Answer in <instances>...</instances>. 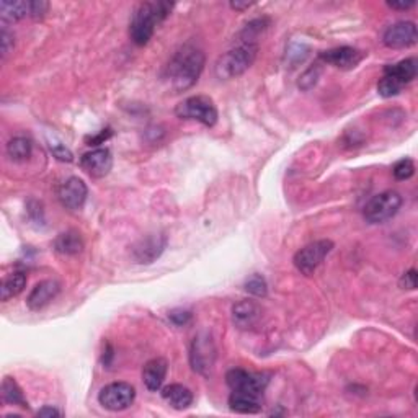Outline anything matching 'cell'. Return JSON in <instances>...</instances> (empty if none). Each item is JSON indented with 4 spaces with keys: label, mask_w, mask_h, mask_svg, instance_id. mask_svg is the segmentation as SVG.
Instances as JSON below:
<instances>
[{
    "label": "cell",
    "mask_w": 418,
    "mask_h": 418,
    "mask_svg": "<svg viewBox=\"0 0 418 418\" xmlns=\"http://www.w3.org/2000/svg\"><path fill=\"white\" fill-rule=\"evenodd\" d=\"M321 74H322V66L319 63L314 64L312 67H309V69L304 72L301 77H299V82H297L299 89L311 90L312 87L317 84V80H319V77H321Z\"/></svg>",
    "instance_id": "cell-28"
},
{
    "label": "cell",
    "mask_w": 418,
    "mask_h": 418,
    "mask_svg": "<svg viewBox=\"0 0 418 418\" xmlns=\"http://www.w3.org/2000/svg\"><path fill=\"white\" fill-rule=\"evenodd\" d=\"M417 280H418L417 270H415V268H412V270H409L407 273H404V275H402V278H400V288H402V290H409V291L415 290V288H417Z\"/></svg>",
    "instance_id": "cell-33"
},
{
    "label": "cell",
    "mask_w": 418,
    "mask_h": 418,
    "mask_svg": "<svg viewBox=\"0 0 418 418\" xmlns=\"http://www.w3.org/2000/svg\"><path fill=\"white\" fill-rule=\"evenodd\" d=\"M175 115L180 120H193L201 125L213 128L218 123V108L209 97L196 95L180 102L175 108Z\"/></svg>",
    "instance_id": "cell-4"
},
{
    "label": "cell",
    "mask_w": 418,
    "mask_h": 418,
    "mask_svg": "<svg viewBox=\"0 0 418 418\" xmlns=\"http://www.w3.org/2000/svg\"><path fill=\"white\" fill-rule=\"evenodd\" d=\"M32 151H33L32 141H30V139H27V137H23V136L12 137L7 144L8 157L15 162L27 161V159L32 156Z\"/></svg>",
    "instance_id": "cell-24"
},
{
    "label": "cell",
    "mask_w": 418,
    "mask_h": 418,
    "mask_svg": "<svg viewBox=\"0 0 418 418\" xmlns=\"http://www.w3.org/2000/svg\"><path fill=\"white\" fill-rule=\"evenodd\" d=\"M260 316V307L254 301H240L232 307V321L239 328H252Z\"/></svg>",
    "instance_id": "cell-17"
},
{
    "label": "cell",
    "mask_w": 418,
    "mask_h": 418,
    "mask_svg": "<svg viewBox=\"0 0 418 418\" xmlns=\"http://www.w3.org/2000/svg\"><path fill=\"white\" fill-rule=\"evenodd\" d=\"M38 415L39 417H63V412L56 409V407H51V405H46L43 409L38 410Z\"/></svg>",
    "instance_id": "cell-35"
},
{
    "label": "cell",
    "mask_w": 418,
    "mask_h": 418,
    "mask_svg": "<svg viewBox=\"0 0 418 418\" xmlns=\"http://www.w3.org/2000/svg\"><path fill=\"white\" fill-rule=\"evenodd\" d=\"M162 397L175 410H187L193 404V392L182 384H170L164 387Z\"/></svg>",
    "instance_id": "cell-18"
},
{
    "label": "cell",
    "mask_w": 418,
    "mask_h": 418,
    "mask_svg": "<svg viewBox=\"0 0 418 418\" xmlns=\"http://www.w3.org/2000/svg\"><path fill=\"white\" fill-rule=\"evenodd\" d=\"M168 319L175 325H187L192 321V312L185 311V309H173V311L168 312Z\"/></svg>",
    "instance_id": "cell-32"
},
{
    "label": "cell",
    "mask_w": 418,
    "mask_h": 418,
    "mask_svg": "<svg viewBox=\"0 0 418 418\" xmlns=\"http://www.w3.org/2000/svg\"><path fill=\"white\" fill-rule=\"evenodd\" d=\"M268 376L262 373H249V371L234 368L226 374V383L230 387V391L247 392L262 397L263 391L268 384Z\"/></svg>",
    "instance_id": "cell-8"
},
{
    "label": "cell",
    "mask_w": 418,
    "mask_h": 418,
    "mask_svg": "<svg viewBox=\"0 0 418 418\" xmlns=\"http://www.w3.org/2000/svg\"><path fill=\"white\" fill-rule=\"evenodd\" d=\"M49 4L44 0H30V17L32 18H43L46 12H48Z\"/></svg>",
    "instance_id": "cell-31"
},
{
    "label": "cell",
    "mask_w": 418,
    "mask_h": 418,
    "mask_svg": "<svg viewBox=\"0 0 418 418\" xmlns=\"http://www.w3.org/2000/svg\"><path fill=\"white\" fill-rule=\"evenodd\" d=\"M61 291V285L54 280H44L36 285L32 293L28 294L27 304L32 311H41L44 309L48 304L53 301V299L58 296Z\"/></svg>",
    "instance_id": "cell-15"
},
{
    "label": "cell",
    "mask_w": 418,
    "mask_h": 418,
    "mask_svg": "<svg viewBox=\"0 0 418 418\" xmlns=\"http://www.w3.org/2000/svg\"><path fill=\"white\" fill-rule=\"evenodd\" d=\"M402 203L404 199L397 192H383L376 195L364 206V219L369 224H383L399 213Z\"/></svg>",
    "instance_id": "cell-5"
},
{
    "label": "cell",
    "mask_w": 418,
    "mask_h": 418,
    "mask_svg": "<svg viewBox=\"0 0 418 418\" xmlns=\"http://www.w3.org/2000/svg\"><path fill=\"white\" fill-rule=\"evenodd\" d=\"M0 17L4 22H18L30 17V2L22 0H2L0 2Z\"/></svg>",
    "instance_id": "cell-21"
},
{
    "label": "cell",
    "mask_w": 418,
    "mask_h": 418,
    "mask_svg": "<svg viewBox=\"0 0 418 418\" xmlns=\"http://www.w3.org/2000/svg\"><path fill=\"white\" fill-rule=\"evenodd\" d=\"M87 196H89V188H87L84 180H80L79 177L67 178L58 190V198L61 204L70 211L82 209V206L87 201Z\"/></svg>",
    "instance_id": "cell-11"
},
{
    "label": "cell",
    "mask_w": 418,
    "mask_h": 418,
    "mask_svg": "<svg viewBox=\"0 0 418 418\" xmlns=\"http://www.w3.org/2000/svg\"><path fill=\"white\" fill-rule=\"evenodd\" d=\"M165 245H167V237L162 234H151L144 237V239H141L134 245V260H136V263H146V265L147 263H152L162 255Z\"/></svg>",
    "instance_id": "cell-14"
},
{
    "label": "cell",
    "mask_w": 418,
    "mask_h": 418,
    "mask_svg": "<svg viewBox=\"0 0 418 418\" xmlns=\"http://www.w3.org/2000/svg\"><path fill=\"white\" fill-rule=\"evenodd\" d=\"M15 46V38L13 33H10L7 28H2V33H0V51H2V59H7V56L13 51Z\"/></svg>",
    "instance_id": "cell-30"
},
{
    "label": "cell",
    "mask_w": 418,
    "mask_h": 418,
    "mask_svg": "<svg viewBox=\"0 0 418 418\" xmlns=\"http://www.w3.org/2000/svg\"><path fill=\"white\" fill-rule=\"evenodd\" d=\"M216 348L209 335L201 333L195 337L190 350V363H192L196 373L208 376L214 368Z\"/></svg>",
    "instance_id": "cell-9"
},
{
    "label": "cell",
    "mask_w": 418,
    "mask_h": 418,
    "mask_svg": "<svg viewBox=\"0 0 418 418\" xmlns=\"http://www.w3.org/2000/svg\"><path fill=\"white\" fill-rule=\"evenodd\" d=\"M2 397H4V402H7L10 405H18V407H23V409H28V402L25 399L23 391L20 389L17 381L12 378L4 379Z\"/></svg>",
    "instance_id": "cell-25"
},
{
    "label": "cell",
    "mask_w": 418,
    "mask_h": 418,
    "mask_svg": "<svg viewBox=\"0 0 418 418\" xmlns=\"http://www.w3.org/2000/svg\"><path fill=\"white\" fill-rule=\"evenodd\" d=\"M82 249H84V240L75 230L63 232L54 240V250L61 255H77L80 254Z\"/></svg>",
    "instance_id": "cell-20"
},
{
    "label": "cell",
    "mask_w": 418,
    "mask_h": 418,
    "mask_svg": "<svg viewBox=\"0 0 418 418\" xmlns=\"http://www.w3.org/2000/svg\"><path fill=\"white\" fill-rule=\"evenodd\" d=\"M244 286H245V291L250 293L252 296H255V297H265L268 293L266 280L262 275H258V273L252 275L249 280L245 281Z\"/></svg>",
    "instance_id": "cell-27"
},
{
    "label": "cell",
    "mask_w": 418,
    "mask_h": 418,
    "mask_svg": "<svg viewBox=\"0 0 418 418\" xmlns=\"http://www.w3.org/2000/svg\"><path fill=\"white\" fill-rule=\"evenodd\" d=\"M392 173H394L395 180L404 182V180H409L412 175L415 173V164L414 161H410V159H402V161H399L394 165Z\"/></svg>",
    "instance_id": "cell-29"
},
{
    "label": "cell",
    "mask_w": 418,
    "mask_h": 418,
    "mask_svg": "<svg viewBox=\"0 0 418 418\" xmlns=\"http://www.w3.org/2000/svg\"><path fill=\"white\" fill-rule=\"evenodd\" d=\"M386 72H389V74L394 75L395 79H399L404 85L410 84V82L417 77V72H418L417 59L410 58V59L400 61V63H397L394 66L386 67Z\"/></svg>",
    "instance_id": "cell-22"
},
{
    "label": "cell",
    "mask_w": 418,
    "mask_h": 418,
    "mask_svg": "<svg viewBox=\"0 0 418 418\" xmlns=\"http://www.w3.org/2000/svg\"><path fill=\"white\" fill-rule=\"evenodd\" d=\"M229 409L235 414H258L262 410V400L258 395L247 394V392L232 391L229 397Z\"/></svg>",
    "instance_id": "cell-19"
},
{
    "label": "cell",
    "mask_w": 418,
    "mask_h": 418,
    "mask_svg": "<svg viewBox=\"0 0 418 418\" xmlns=\"http://www.w3.org/2000/svg\"><path fill=\"white\" fill-rule=\"evenodd\" d=\"M25 286H27V276H25L23 273L17 271L8 275L2 281V288H0V291H2V301L7 302L12 297L18 296V294L25 290Z\"/></svg>",
    "instance_id": "cell-23"
},
{
    "label": "cell",
    "mask_w": 418,
    "mask_h": 418,
    "mask_svg": "<svg viewBox=\"0 0 418 418\" xmlns=\"http://www.w3.org/2000/svg\"><path fill=\"white\" fill-rule=\"evenodd\" d=\"M332 249L333 242L328 239L312 242V244L302 247L301 250L296 252V255L293 258L294 266H296L297 271L302 273L304 276H311L316 273L317 268L322 265V262L327 258Z\"/></svg>",
    "instance_id": "cell-6"
},
{
    "label": "cell",
    "mask_w": 418,
    "mask_h": 418,
    "mask_svg": "<svg viewBox=\"0 0 418 418\" xmlns=\"http://www.w3.org/2000/svg\"><path fill=\"white\" fill-rule=\"evenodd\" d=\"M167 361L164 358H154L144 364L142 381L151 392H157L162 389V384L167 376Z\"/></svg>",
    "instance_id": "cell-16"
},
{
    "label": "cell",
    "mask_w": 418,
    "mask_h": 418,
    "mask_svg": "<svg viewBox=\"0 0 418 418\" xmlns=\"http://www.w3.org/2000/svg\"><path fill=\"white\" fill-rule=\"evenodd\" d=\"M206 58L203 49L195 44H185L175 53L162 70V80L175 94L185 92L198 82L204 69Z\"/></svg>",
    "instance_id": "cell-1"
},
{
    "label": "cell",
    "mask_w": 418,
    "mask_h": 418,
    "mask_svg": "<svg viewBox=\"0 0 418 418\" xmlns=\"http://www.w3.org/2000/svg\"><path fill=\"white\" fill-rule=\"evenodd\" d=\"M80 167L85 170L90 177L103 178L110 173L113 167V156L108 149H94V151L87 152L80 159Z\"/></svg>",
    "instance_id": "cell-12"
},
{
    "label": "cell",
    "mask_w": 418,
    "mask_h": 418,
    "mask_svg": "<svg viewBox=\"0 0 418 418\" xmlns=\"http://www.w3.org/2000/svg\"><path fill=\"white\" fill-rule=\"evenodd\" d=\"M173 4L159 0V2H142L134 10L131 25H129V36L133 43L137 46L147 44L156 33V28L172 12Z\"/></svg>",
    "instance_id": "cell-2"
},
{
    "label": "cell",
    "mask_w": 418,
    "mask_h": 418,
    "mask_svg": "<svg viewBox=\"0 0 418 418\" xmlns=\"http://www.w3.org/2000/svg\"><path fill=\"white\" fill-rule=\"evenodd\" d=\"M252 4H249V2H230V8H234V10H245V8H249Z\"/></svg>",
    "instance_id": "cell-37"
},
{
    "label": "cell",
    "mask_w": 418,
    "mask_h": 418,
    "mask_svg": "<svg viewBox=\"0 0 418 418\" xmlns=\"http://www.w3.org/2000/svg\"><path fill=\"white\" fill-rule=\"evenodd\" d=\"M136 389L128 383H111L103 387L98 394V402L110 412H123L133 405Z\"/></svg>",
    "instance_id": "cell-7"
},
{
    "label": "cell",
    "mask_w": 418,
    "mask_h": 418,
    "mask_svg": "<svg viewBox=\"0 0 418 418\" xmlns=\"http://www.w3.org/2000/svg\"><path fill=\"white\" fill-rule=\"evenodd\" d=\"M418 33L414 22H397L386 28L383 43L391 49H405L417 44Z\"/></svg>",
    "instance_id": "cell-10"
},
{
    "label": "cell",
    "mask_w": 418,
    "mask_h": 418,
    "mask_svg": "<svg viewBox=\"0 0 418 418\" xmlns=\"http://www.w3.org/2000/svg\"><path fill=\"white\" fill-rule=\"evenodd\" d=\"M258 54V44L255 41H242L234 48L219 56L214 64V74L221 80L235 79L247 72L255 63Z\"/></svg>",
    "instance_id": "cell-3"
},
{
    "label": "cell",
    "mask_w": 418,
    "mask_h": 418,
    "mask_svg": "<svg viewBox=\"0 0 418 418\" xmlns=\"http://www.w3.org/2000/svg\"><path fill=\"white\" fill-rule=\"evenodd\" d=\"M53 154L59 159V161L72 162V152L67 147H64L63 144H58V146L53 149Z\"/></svg>",
    "instance_id": "cell-34"
},
{
    "label": "cell",
    "mask_w": 418,
    "mask_h": 418,
    "mask_svg": "<svg viewBox=\"0 0 418 418\" xmlns=\"http://www.w3.org/2000/svg\"><path fill=\"white\" fill-rule=\"evenodd\" d=\"M415 5L414 0H409V2H405V0H402V2H387V7L394 8V10H409Z\"/></svg>",
    "instance_id": "cell-36"
},
{
    "label": "cell",
    "mask_w": 418,
    "mask_h": 418,
    "mask_svg": "<svg viewBox=\"0 0 418 418\" xmlns=\"http://www.w3.org/2000/svg\"><path fill=\"white\" fill-rule=\"evenodd\" d=\"M404 84L399 79H395L394 75L389 74V72L384 70V77L379 80L378 84V92L381 97L384 98H391V97H395L399 95L402 90H404Z\"/></svg>",
    "instance_id": "cell-26"
},
{
    "label": "cell",
    "mask_w": 418,
    "mask_h": 418,
    "mask_svg": "<svg viewBox=\"0 0 418 418\" xmlns=\"http://www.w3.org/2000/svg\"><path fill=\"white\" fill-rule=\"evenodd\" d=\"M363 59H364L363 51L350 48V46H342V48H333L321 53V61H324V63L327 64H332L337 67V69H342V70L355 69V67L358 66Z\"/></svg>",
    "instance_id": "cell-13"
}]
</instances>
